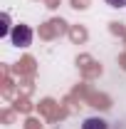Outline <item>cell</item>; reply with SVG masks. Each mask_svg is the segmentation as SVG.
<instances>
[{
    "mask_svg": "<svg viewBox=\"0 0 126 129\" xmlns=\"http://www.w3.org/2000/svg\"><path fill=\"white\" fill-rule=\"evenodd\" d=\"M10 42H13L15 47H30L32 45V27L17 22L15 27H13V32H10Z\"/></svg>",
    "mask_w": 126,
    "mask_h": 129,
    "instance_id": "1",
    "label": "cell"
},
{
    "mask_svg": "<svg viewBox=\"0 0 126 129\" xmlns=\"http://www.w3.org/2000/svg\"><path fill=\"white\" fill-rule=\"evenodd\" d=\"M82 129H109V122L101 117H89L82 122Z\"/></svg>",
    "mask_w": 126,
    "mask_h": 129,
    "instance_id": "2",
    "label": "cell"
},
{
    "mask_svg": "<svg viewBox=\"0 0 126 129\" xmlns=\"http://www.w3.org/2000/svg\"><path fill=\"white\" fill-rule=\"evenodd\" d=\"M13 27H15V25H10V15L5 13V15H3V25H0V37H10Z\"/></svg>",
    "mask_w": 126,
    "mask_h": 129,
    "instance_id": "3",
    "label": "cell"
},
{
    "mask_svg": "<svg viewBox=\"0 0 126 129\" xmlns=\"http://www.w3.org/2000/svg\"><path fill=\"white\" fill-rule=\"evenodd\" d=\"M106 5H111V8H126V0H106Z\"/></svg>",
    "mask_w": 126,
    "mask_h": 129,
    "instance_id": "4",
    "label": "cell"
}]
</instances>
